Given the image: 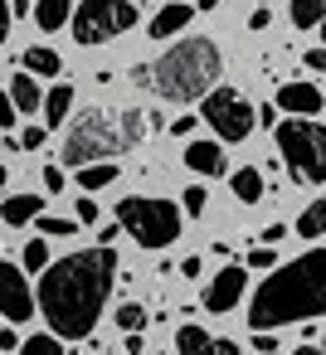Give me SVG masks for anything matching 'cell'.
Instances as JSON below:
<instances>
[{
	"mask_svg": "<svg viewBox=\"0 0 326 355\" xmlns=\"http://www.w3.org/2000/svg\"><path fill=\"white\" fill-rule=\"evenodd\" d=\"M112 282H117V253L112 248H78V253L49 263L40 272V292H35V306L44 311L49 336L54 340L93 336V326L112 297Z\"/></svg>",
	"mask_w": 326,
	"mask_h": 355,
	"instance_id": "6da1fadb",
	"label": "cell"
},
{
	"mask_svg": "<svg viewBox=\"0 0 326 355\" xmlns=\"http://www.w3.org/2000/svg\"><path fill=\"white\" fill-rule=\"evenodd\" d=\"M321 311H326V253L307 248L302 258H292L287 268H273V277H263V287L248 302V326L273 331L287 321H316Z\"/></svg>",
	"mask_w": 326,
	"mask_h": 355,
	"instance_id": "7a4b0ae2",
	"label": "cell"
},
{
	"mask_svg": "<svg viewBox=\"0 0 326 355\" xmlns=\"http://www.w3.org/2000/svg\"><path fill=\"white\" fill-rule=\"evenodd\" d=\"M146 112L141 107H88L74 117L69 137H64V151L59 161L83 171V166H112L122 151H137L146 141Z\"/></svg>",
	"mask_w": 326,
	"mask_h": 355,
	"instance_id": "3957f363",
	"label": "cell"
},
{
	"mask_svg": "<svg viewBox=\"0 0 326 355\" xmlns=\"http://www.w3.org/2000/svg\"><path fill=\"white\" fill-rule=\"evenodd\" d=\"M219 73H224L219 44H214V40H200V35L171 44L156 64L132 69V78L146 83V88H151L156 98H166V103H200V98L219 83Z\"/></svg>",
	"mask_w": 326,
	"mask_h": 355,
	"instance_id": "277c9868",
	"label": "cell"
},
{
	"mask_svg": "<svg viewBox=\"0 0 326 355\" xmlns=\"http://www.w3.org/2000/svg\"><path fill=\"white\" fill-rule=\"evenodd\" d=\"M277 156L292 171L297 185H321L326 180V127L316 117H277L273 127Z\"/></svg>",
	"mask_w": 326,
	"mask_h": 355,
	"instance_id": "5b68a950",
	"label": "cell"
},
{
	"mask_svg": "<svg viewBox=\"0 0 326 355\" xmlns=\"http://www.w3.org/2000/svg\"><path fill=\"white\" fill-rule=\"evenodd\" d=\"M180 224H185L180 205H171L161 195H127V200H117V229L132 234L141 248H171L180 239Z\"/></svg>",
	"mask_w": 326,
	"mask_h": 355,
	"instance_id": "8992f818",
	"label": "cell"
},
{
	"mask_svg": "<svg viewBox=\"0 0 326 355\" xmlns=\"http://www.w3.org/2000/svg\"><path fill=\"white\" fill-rule=\"evenodd\" d=\"M69 20H74V40L93 49V44H112L117 35H127L137 25V6L132 0H83Z\"/></svg>",
	"mask_w": 326,
	"mask_h": 355,
	"instance_id": "52a82bcc",
	"label": "cell"
},
{
	"mask_svg": "<svg viewBox=\"0 0 326 355\" xmlns=\"http://www.w3.org/2000/svg\"><path fill=\"white\" fill-rule=\"evenodd\" d=\"M200 117L214 127L219 141H243L253 132V103L239 88H209L200 98Z\"/></svg>",
	"mask_w": 326,
	"mask_h": 355,
	"instance_id": "ba28073f",
	"label": "cell"
},
{
	"mask_svg": "<svg viewBox=\"0 0 326 355\" xmlns=\"http://www.w3.org/2000/svg\"><path fill=\"white\" fill-rule=\"evenodd\" d=\"M0 316L15 321V326L35 316V292H30L25 272L15 263H6V258H0Z\"/></svg>",
	"mask_w": 326,
	"mask_h": 355,
	"instance_id": "9c48e42d",
	"label": "cell"
},
{
	"mask_svg": "<svg viewBox=\"0 0 326 355\" xmlns=\"http://www.w3.org/2000/svg\"><path fill=\"white\" fill-rule=\"evenodd\" d=\"M243 287H248L243 263H229V268H219V272L209 277V287H205V306H209L214 316H224V311H234V306H239Z\"/></svg>",
	"mask_w": 326,
	"mask_h": 355,
	"instance_id": "30bf717a",
	"label": "cell"
},
{
	"mask_svg": "<svg viewBox=\"0 0 326 355\" xmlns=\"http://www.w3.org/2000/svg\"><path fill=\"white\" fill-rule=\"evenodd\" d=\"M273 107L287 112V117H316L321 112V88L316 83H282L277 98H273Z\"/></svg>",
	"mask_w": 326,
	"mask_h": 355,
	"instance_id": "8fae6325",
	"label": "cell"
},
{
	"mask_svg": "<svg viewBox=\"0 0 326 355\" xmlns=\"http://www.w3.org/2000/svg\"><path fill=\"white\" fill-rule=\"evenodd\" d=\"M185 166H190L195 175H209V180L229 171V161H224V146H219V141H190V146H185Z\"/></svg>",
	"mask_w": 326,
	"mask_h": 355,
	"instance_id": "7c38bea8",
	"label": "cell"
},
{
	"mask_svg": "<svg viewBox=\"0 0 326 355\" xmlns=\"http://www.w3.org/2000/svg\"><path fill=\"white\" fill-rule=\"evenodd\" d=\"M190 6H185V0H171V6H161L156 10V20H151V40H171V35H180L185 25H190Z\"/></svg>",
	"mask_w": 326,
	"mask_h": 355,
	"instance_id": "4fadbf2b",
	"label": "cell"
},
{
	"mask_svg": "<svg viewBox=\"0 0 326 355\" xmlns=\"http://www.w3.org/2000/svg\"><path fill=\"white\" fill-rule=\"evenodd\" d=\"M40 214H44V200H40V195H10L6 205H0V219L15 224V229H20V224H35Z\"/></svg>",
	"mask_w": 326,
	"mask_h": 355,
	"instance_id": "5bb4252c",
	"label": "cell"
},
{
	"mask_svg": "<svg viewBox=\"0 0 326 355\" xmlns=\"http://www.w3.org/2000/svg\"><path fill=\"white\" fill-rule=\"evenodd\" d=\"M40 107H44V132H49V127H64V122H69V107H74V83H54Z\"/></svg>",
	"mask_w": 326,
	"mask_h": 355,
	"instance_id": "9a60e30c",
	"label": "cell"
},
{
	"mask_svg": "<svg viewBox=\"0 0 326 355\" xmlns=\"http://www.w3.org/2000/svg\"><path fill=\"white\" fill-rule=\"evenodd\" d=\"M6 98L15 103V112H40V103H44V93H40V83L30 73H15L10 88H6Z\"/></svg>",
	"mask_w": 326,
	"mask_h": 355,
	"instance_id": "2e32d148",
	"label": "cell"
},
{
	"mask_svg": "<svg viewBox=\"0 0 326 355\" xmlns=\"http://www.w3.org/2000/svg\"><path fill=\"white\" fill-rule=\"evenodd\" d=\"M229 190H234L239 205H258V200H263V171H258V166L234 171V175H229Z\"/></svg>",
	"mask_w": 326,
	"mask_h": 355,
	"instance_id": "e0dca14e",
	"label": "cell"
},
{
	"mask_svg": "<svg viewBox=\"0 0 326 355\" xmlns=\"http://www.w3.org/2000/svg\"><path fill=\"white\" fill-rule=\"evenodd\" d=\"M69 15H74V0H40V6H35V25L44 35H54L59 25H69Z\"/></svg>",
	"mask_w": 326,
	"mask_h": 355,
	"instance_id": "ac0fdd59",
	"label": "cell"
},
{
	"mask_svg": "<svg viewBox=\"0 0 326 355\" xmlns=\"http://www.w3.org/2000/svg\"><path fill=\"white\" fill-rule=\"evenodd\" d=\"M175 350L180 355H214V340H209L205 326H180L175 331Z\"/></svg>",
	"mask_w": 326,
	"mask_h": 355,
	"instance_id": "d6986e66",
	"label": "cell"
},
{
	"mask_svg": "<svg viewBox=\"0 0 326 355\" xmlns=\"http://www.w3.org/2000/svg\"><path fill=\"white\" fill-rule=\"evenodd\" d=\"M59 69H64V59H59L54 49H44V44L25 49V73H30V78H35V73H49V78H54Z\"/></svg>",
	"mask_w": 326,
	"mask_h": 355,
	"instance_id": "ffe728a7",
	"label": "cell"
},
{
	"mask_svg": "<svg viewBox=\"0 0 326 355\" xmlns=\"http://www.w3.org/2000/svg\"><path fill=\"white\" fill-rule=\"evenodd\" d=\"M326 15V0H292V25L297 30H316Z\"/></svg>",
	"mask_w": 326,
	"mask_h": 355,
	"instance_id": "44dd1931",
	"label": "cell"
},
{
	"mask_svg": "<svg viewBox=\"0 0 326 355\" xmlns=\"http://www.w3.org/2000/svg\"><path fill=\"white\" fill-rule=\"evenodd\" d=\"M321 224H326V200H311L302 209V219H297V234L302 239H321Z\"/></svg>",
	"mask_w": 326,
	"mask_h": 355,
	"instance_id": "7402d4cb",
	"label": "cell"
},
{
	"mask_svg": "<svg viewBox=\"0 0 326 355\" xmlns=\"http://www.w3.org/2000/svg\"><path fill=\"white\" fill-rule=\"evenodd\" d=\"M112 180H117V166H108V161L78 171V190H103V185H112Z\"/></svg>",
	"mask_w": 326,
	"mask_h": 355,
	"instance_id": "603a6c76",
	"label": "cell"
},
{
	"mask_svg": "<svg viewBox=\"0 0 326 355\" xmlns=\"http://www.w3.org/2000/svg\"><path fill=\"white\" fill-rule=\"evenodd\" d=\"M151 316H146V306L141 302H127V306H117V326L127 331V336H141V326H146Z\"/></svg>",
	"mask_w": 326,
	"mask_h": 355,
	"instance_id": "cb8c5ba5",
	"label": "cell"
},
{
	"mask_svg": "<svg viewBox=\"0 0 326 355\" xmlns=\"http://www.w3.org/2000/svg\"><path fill=\"white\" fill-rule=\"evenodd\" d=\"M20 355H64V345L44 331V336H30V340H20Z\"/></svg>",
	"mask_w": 326,
	"mask_h": 355,
	"instance_id": "d4e9b609",
	"label": "cell"
},
{
	"mask_svg": "<svg viewBox=\"0 0 326 355\" xmlns=\"http://www.w3.org/2000/svg\"><path fill=\"white\" fill-rule=\"evenodd\" d=\"M35 224H40V234H54V239H69V234H78V224H74V219H59V214H40Z\"/></svg>",
	"mask_w": 326,
	"mask_h": 355,
	"instance_id": "484cf974",
	"label": "cell"
},
{
	"mask_svg": "<svg viewBox=\"0 0 326 355\" xmlns=\"http://www.w3.org/2000/svg\"><path fill=\"white\" fill-rule=\"evenodd\" d=\"M205 205H209V190H205V185H190V190H185V200H180V214H195V219H200V214H205Z\"/></svg>",
	"mask_w": 326,
	"mask_h": 355,
	"instance_id": "4316f807",
	"label": "cell"
},
{
	"mask_svg": "<svg viewBox=\"0 0 326 355\" xmlns=\"http://www.w3.org/2000/svg\"><path fill=\"white\" fill-rule=\"evenodd\" d=\"M25 268H40V272L49 268V243L44 239H30L25 243Z\"/></svg>",
	"mask_w": 326,
	"mask_h": 355,
	"instance_id": "83f0119b",
	"label": "cell"
},
{
	"mask_svg": "<svg viewBox=\"0 0 326 355\" xmlns=\"http://www.w3.org/2000/svg\"><path fill=\"white\" fill-rule=\"evenodd\" d=\"M74 224H98V200H93V195H83V200H78V214H74Z\"/></svg>",
	"mask_w": 326,
	"mask_h": 355,
	"instance_id": "f1b7e54d",
	"label": "cell"
},
{
	"mask_svg": "<svg viewBox=\"0 0 326 355\" xmlns=\"http://www.w3.org/2000/svg\"><path fill=\"white\" fill-rule=\"evenodd\" d=\"M248 268H277V253H273V248H263V243H258V248H253V253H248Z\"/></svg>",
	"mask_w": 326,
	"mask_h": 355,
	"instance_id": "f546056e",
	"label": "cell"
},
{
	"mask_svg": "<svg viewBox=\"0 0 326 355\" xmlns=\"http://www.w3.org/2000/svg\"><path fill=\"white\" fill-rule=\"evenodd\" d=\"M44 137H49L44 127H25V132H20V146H25V151H35V146H44Z\"/></svg>",
	"mask_w": 326,
	"mask_h": 355,
	"instance_id": "4dcf8cb0",
	"label": "cell"
},
{
	"mask_svg": "<svg viewBox=\"0 0 326 355\" xmlns=\"http://www.w3.org/2000/svg\"><path fill=\"white\" fill-rule=\"evenodd\" d=\"M15 117H20V112H15V103H10L6 93H0V127H6V132H15Z\"/></svg>",
	"mask_w": 326,
	"mask_h": 355,
	"instance_id": "1f68e13d",
	"label": "cell"
},
{
	"mask_svg": "<svg viewBox=\"0 0 326 355\" xmlns=\"http://www.w3.org/2000/svg\"><path fill=\"white\" fill-rule=\"evenodd\" d=\"M44 185H49V190H64V166L49 161V166H44Z\"/></svg>",
	"mask_w": 326,
	"mask_h": 355,
	"instance_id": "d6a6232c",
	"label": "cell"
},
{
	"mask_svg": "<svg viewBox=\"0 0 326 355\" xmlns=\"http://www.w3.org/2000/svg\"><path fill=\"white\" fill-rule=\"evenodd\" d=\"M190 132H195V117H190V112H185V117H175V122H171V137H190Z\"/></svg>",
	"mask_w": 326,
	"mask_h": 355,
	"instance_id": "836d02e7",
	"label": "cell"
},
{
	"mask_svg": "<svg viewBox=\"0 0 326 355\" xmlns=\"http://www.w3.org/2000/svg\"><path fill=\"white\" fill-rule=\"evenodd\" d=\"M253 350H263V355H273V350H277V340H273V331H258V336H253Z\"/></svg>",
	"mask_w": 326,
	"mask_h": 355,
	"instance_id": "e575fe53",
	"label": "cell"
},
{
	"mask_svg": "<svg viewBox=\"0 0 326 355\" xmlns=\"http://www.w3.org/2000/svg\"><path fill=\"white\" fill-rule=\"evenodd\" d=\"M117 234H122L117 224H108V229H98V248H112V243H117Z\"/></svg>",
	"mask_w": 326,
	"mask_h": 355,
	"instance_id": "d590c367",
	"label": "cell"
},
{
	"mask_svg": "<svg viewBox=\"0 0 326 355\" xmlns=\"http://www.w3.org/2000/svg\"><path fill=\"white\" fill-rule=\"evenodd\" d=\"M6 35H10V0H0V44H6Z\"/></svg>",
	"mask_w": 326,
	"mask_h": 355,
	"instance_id": "8d00e7d4",
	"label": "cell"
},
{
	"mask_svg": "<svg viewBox=\"0 0 326 355\" xmlns=\"http://www.w3.org/2000/svg\"><path fill=\"white\" fill-rule=\"evenodd\" d=\"M307 69L321 73V69H326V49H311V54H307Z\"/></svg>",
	"mask_w": 326,
	"mask_h": 355,
	"instance_id": "74e56055",
	"label": "cell"
},
{
	"mask_svg": "<svg viewBox=\"0 0 326 355\" xmlns=\"http://www.w3.org/2000/svg\"><path fill=\"white\" fill-rule=\"evenodd\" d=\"M282 234H287V229H282V224H268V229H263V248H273V243H277V239H282Z\"/></svg>",
	"mask_w": 326,
	"mask_h": 355,
	"instance_id": "f35d334b",
	"label": "cell"
},
{
	"mask_svg": "<svg viewBox=\"0 0 326 355\" xmlns=\"http://www.w3.org/2000/svg\"><path fill=\"white\" fill-rule=\"evenodd\" d=\"M200 268H205L200 258H185V263H180V272H185V277H200Z\"/></svg>",
	"mask_w": 326,
	"mask_h": 355,
	"instance_id": "ab89813d",
	"label": "cell"
},
{
	"mask_svg": "<svg viewBox=\"0 0 326 355\" xmlns=\"http://www.w3.org/2000/svg\"><path fill=\"white\" fill-rule=\"evenodd\" d=\"M214 355H239V345L234 340H214Z\"/></svg>",
	"mask_w": 326,
	"mask_h": 355,
	"instance_id": "60d3db41",
	"label": "cell"
},
{
	"mask_svg": "<svg viewBox=\"0 0 326 355\" xmlns=\"http://www.w3.org/2000/svg\"><path fill=\"white\" fill-rule=\"evenodd\" d=\"M0 350H15V331H10V326L0 331Z\"/></svg>",
	"mask_w": 326,
	"mask_h": 355,
	"instance_id": "b9f144b4",
	"label": "cell"
},
{
	"mask_svg": "<svg viewBox=\"0 0 326 355\" xmlns=\"http://www.w3.org/2000/svg\"><path fill=\"white\" fill-rule=\"evenodd\" d=\"M10 15L20 20V15H30V0H10Z\"/></svg>",
	"mask_w": 326,
	"mask_h": 355,
	"instance_id": "7bdbcfd3",
	"label": "cell"
},
{
	"mask_svg": "<svg viewBox=\"0 0 326 355\" xmlns=\"http://www.w3.org/2000/svg\"><path fill=\"white\" fill-rule=\"evenodd\" d=\"M122 355H141V336H127V350Z\"/></svg>",
	"mask_w": 326,
	"mask_h": 355,
	"instance_id": "ee69618b",
	"label": "cell"
},
{
	"mask_svg": "<svg viewBox=\"0 0 326 355\" xmlns=\"http://www.w3.org/2000/svg\"><path fill=\"white\" fill-rule=\"evenodd\" d=\"M292 355H321V350H316V345H311V340H307V345H297V350H292Z\"/></svg>",
	"mask_w": 326,
	"mask_h": 355,
	"instance_id": "f6af8a7d",
	"label": "cell"
},
{
	"mask_svg": "<svg viewBox=\"0 0 326 355\" xmlns=\"http://www.w3.org/2000/svg\"><path fill=\"white\" fill-rule=\"evenodd\" d=\"M195 6H200V10H214V6H219V0H195Z\"/></svg>",
	"mask_w": 326,
	"mask_h": 355,
	"instance_id": "bcb514c9",
	"label": "cell"
},
{
	"mask_svg": "<svg viewBox=\"0 0 326 355\" xmlns=\"http://www.w3.org/2000/svg\"><path fill=\"white\" fill-rule=\"evenodd\" d=\"M0 190H6V161H0Z\"/></svg>",
	"mask_w": 326,
	"mask_h": 355,
	"instance_id": "7dc6e473",
	"label": "cell"
}]
</instances>
